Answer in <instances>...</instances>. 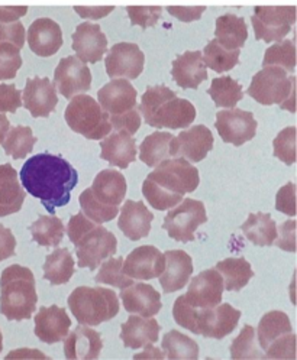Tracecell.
Masks as SVG:
<instances>
[{
  "instance_id": "obj_14",
  "label": "cell",
  "mask_w": 297,
  "mask_h": 360,
  "mask_svg": "<svg viewBox=\"0 0 297 360\" xmlns=\"http://www.w3.org/2000/svg\"><path fill=\"white\" fill-rule=\"evenodd\" d=\"M145 64V56L137 44L119 42L110 48L106 56L105 65L110 79L135 80L142 74Z\"/></svg>"
},
{
  "instance_id": "obj_1",
  "label": "cell",
  "mask_w": 297,
  "mask_h": 360,
  "mask_svg": "<svg viewBox=\"0 0 297 360\" xmlns=\"http://www.w3.org/2000/svg\"><path fill=\"white\" fill-rule=\"evenodd\" d=\"M20 183L25 191L38 198L49 214L64 207L79 183L77 169L60 155L42 152L23 164Z\"/></svg>"
},
{
  "instance_id": "obj_41",
  "label": "cell",
  "mask_w": 297,
  "mask_h": 360,
  "mask_svg": "<svg viewBox=\"0 0 297 360\" xmlns=\"http://www.w3.org/2000/svg\"><path fill=\"white\" fill-rule=\"evenodd\" d=\"M161 347L168 359H197L199 345L179 330H171L163 338Z\"/></svg>"
},
{
  "instance_id": "obj_39",
  "label": "cell",
  "mask_w": 297,
  "mask_h": 360,
  "mask_svg": "<svg viewBox=\"0 0 297 360\" xmlns=\"http://www.w3.org/2000/svg\"><path fill=\"white\" fill-rule=\"evenodd\" d=\"M38 139L34 136L30 126H15L9 131L2 142L6 155L13 160H25L32 152Z\"/></svg>"
},
{
  "instance_id": "obj_58",
  "label": "cell",
  "mask_w": 297,
  "mask_h": 360,
  "mask_svg": "<svg viewBox=\"0 0 297 360\" xmlns=\"http://www.w3.org/2000/svg\"><path fill=\"white\" fill-rule=\"evenodd\" d=\"M28 12V6H0V22H16Z\"/></svg>"
},
{
  "instance_id": "obj_9",
  "label": "cell",
  "mask_w": 297,
  "mask_h": 360,
  "mask_svg": "<svg viewBox=\"0 0 297 360\" xmlns=\"http://www.w3.org/2000/svg\"><path fill=\"white\" fill-rule=\"evenodd\" d=\"M64 117L72 132L90 141H101L112 132L109 115L87 94L74 96L65 109Z\"/></svg>"
},
{
  "instance_id": "obj_36",
  "label": "cell",
  "mask_w": 297,
  "mask_h": 360,
  "mask_svg": "<svg viewBox=\"0 0 297 360\" xmlns=\"http://www.w3.org/2000/svg\"><path fill=\"white\" fill-rule=\"evenodd\" d=\"M215 269L224 279V290L239 291L254 278L251 264L245 258H228L217 262Z\"/></svg>"
},
{
  "instance_id": "obj_23",
  "label": "cell",
  "mask_w": 297,
  "mask_h": 360,
  "mask_svg": "<svg viewBox=\"0 0 297 360\" xmlns=\"http://www.w3.org/2000/svg\"><path fill=\"white\" fill-rule=\"evenodd\" d=\"M165 256V268L160 275V284L164 294L177 292L183 290L193 274V261L191 256L184 250H167Z\"/></svg>"
},
{
  "instance_id": "obj_20",
  "label": "cell",
  "mask_w": 297,
  "mask_h": 360,
  "mask_svg": "<svg viewBox=\"0 0 297 360\" xmlns=\"http://www.w3.org/2000/svg\"><path fill=\"white\" fill-rule=\"evenodd\" d=\"M72 49L83 63L96 64L108 51V38L96 23H80L72 34Z\"/></svg>"
},
{
  "instance_id": "obj_38",
  "label": "cell",
  "mask_w": 297,
  "mask_h": 360,
  "mask_svg": "<svg viewBox=\"0 0 297 360\" xmlns=\"http://www.w3.org/2000/svg\"><path fill=\"white\" fill-rule=\"evenodd\" d=\"M30 231L34 242L39 246L57 248L65 235V226L56 214L39 216L38 220L30 226Z\"/></svg>"
},
{
  "instance_id": "obj_45",
  "label": "cell",
  "mask_w": 297,
  "mask_h": 360,
  "mask_svg": "<svg viewBox=\"0 0 297 360\" xmlns=\"http://www.w3.org/2000/svg\"><path fill=\"white\" fill-rule=\"evenodd\" d=\"M231 357L232 359H260V357H265V354L257 349L254 327H251L250 324L244 326L239 336L232 342Z\"/></svg>"
},
{
  "instance_id": "obj_54",
  "label": "cell",
  "mask_w": 297,
  "mask_h": 360,
  "mask_svg": "<svg viewBox=\"0 0 297 360\" xmlns=\"http://www.w3.org/2000/svg\"><path fill=\"white\" fill-rule=\"evenodd\" d=\"M276 209L290 217L296 216V186L289 183L282 187L276 197Z\"/></svg>"
},
{
  "instance_id": "obj_33",
  "label": "cell",
  "mask_w": 297,
  "mask_h": 360,
  "mask_svg": "<svg viewBox=\"0 0 297 360\" xmlns=\"http://www.w3.org/2000/svg\"><path fill=\"white\" fill-rule=\"evenodd\" d=\"M216 41L227 49H241L248 38V27L244 20L234 13H225L216 19L215 30Z\"/></svg>"
},
{
  "instance_id": "obj_21",
  "label": "cell",
  "mask_w": 297,
  "mask_h": 360,
  "mask_svg": "<svg viewBox=\"0 0 297 360\" xmlns=\"http://www.w3.org/2000/svg\"><path fill=\"white\" fill-rule=\"evenodd\" d=\"M34 321L35 336L46 345L63 342L71 327V320L65 313V308L58 305L41 307L34 317Z\"/></svg>"
},
{
  "instance_id": "obj_10",
  "label": "cell",
  "mask_w": 297,
  "mask_h": 360,
  "mask_svg": "<svg viewBox=\"0 0 297 360\" xmlns=\"http://www.w3.org/2000/svg\"><path fill=\"white\" fill-rule=\"evenodd\" d=\"M208 221L205 204L199 200L184 198L176 207L170 209L164 217L163 229L171 239L182 243H189L196 239L194 233L199 226Z\"/></svg>"
},
{
  "instance_id": "obj_55",
  "label": "cell",
  "mask_w": 297,
  "mask_h": 360,
  "mask_svg": "<svg viewBox=\"0 0 297 360\" xmlns=\"http://www.w3.org/2000/svg\"><path fill=\"white\" fill-rule=\"evenodd\" d=\"M16 250V239L12 230L0 224V262H4L12 256H15Z\"/></svg>"
},
{
  "instance_id": "obj_28",
  "label": "cell",
  "mask_w": 297,
  "mask_h": 360,
  "mask_svg": "<svg viewBox=\"0 0 297 360\" xmlns=\"http://www.w3.org/2000/svg\"><path fill=\"white\" fill-rule=\"evenodd\" d=\"M101 149V158L120 169H127L137 160L135 139L123 131H113V134L105 136Z\"/></svg>"
},
{
  "instance_id": "obj_60",
  "label": "cell",
  "mask_w": 297,
  "mask_h": 360,
  "mask_svg": "<svg viewBox=\"0 0 297 360\" xmlns=\"http://www.w3.org/2000/svg\"><path fill=\"white\" fill-rule=\"evenodd\" d=\"M144 357L145 359H164L165 354L163 352H160L158 349L153 347V345H151V346H146V350H144L142 353L134 356V359H144Z\"/></svg>"
},
{
  "instance_id": "obj_62",
  "label": "cell",
  "mask_w": 297,
  "mask_h": 360,
  "mask_svg": "<svg viewBox=\"0 0 297 360\" xmlns=\"http://www.w3.org/2000/svg\"><path fill=\"white\" fill-rule=\"evenodd\" d=\"M4 350V336H2V331H0V353Z\"/></svg>"
},
{
  "instance_id": "obj_25",
  "label": "cell",
  "mask_w": 297,
  "mask_h": 360,
  "mask_svg": "<svg viewBox=\"0 0 297 360\" xmlns=\"http://www.w3.org/2000/svg\"><path fill=\"white\" fill-rule=\"evenodd\" d=\"M154 214L145 207L144 201L127 200L120 209L118 227L129 240H141L150 235Z\"/></svg>"
},
{
  "instance_id": "obj_8",
  "label": "cell",
  "mask_w": 297,
  "mask_h": 360,
  "mask_svg": "<svg viewBox=\"0 0 297 360\" xmlns=\"http://www.w3.org/2000/svg\"><path fill=\"white\" fill-rule=\"evenodd\" d=\"M296 77L277 65H265L258 71L248 87V94L263 106L280 105L282 109L294 112Z\"/></svg>"
},
{
  "instance_id": "obj_44",
  "label": "cell",
  "mask_w": 297,
  "mask_h": 360,
  "mask_svg": "<svg viewBox=\"0 0 297 360\" xmlns=\"http://www.w3.org/2000/svg\"><path fill=\"white\" fill-rule=\"evenodd\" d=\"M122 265H123V258H112L110 256V258L102 262L101 271H99V274L94 278L96 284L112 285L119 290L132 285L134 279L123 274Z\"/></svg>"
},
{
  "instance_id": "obj_3",
  "label": "cell",
  "mask_w": 297,
  "mask_h": 360,
  "mask_svg": "<svg viewBox=\"0 0 297 360\" xmlns=\"http://www.w3.org/2000/svg\"><path fill=\"white\" fill-rule=\"evenodd\" d=\"M65 231L76 246L79 268L94 271L118 250V239L112 231L91 221L82 212L71 216Z\"/></svg>"
},
{
  "instance_id": "obj_50",
  "label": "cell",
  "mask_w": 297,
  "mask_h": 360,
  "mask_svg": "<svg viewBox=\"0 0 297 360\" xmlns=\"http://www.w3.org/2000/svg\"><path fill=\"white\" fill-rule=\"evenodd\" d=\"M22 106V91L15 84H0V113H16Z\"/></svg>"
},
{
  "instance_id": "obj_46",
  "label": "cell",
  "mask_w": 297,
  "mask_h": 360,
  "mask_svg": "<svg viewBox=\"0 0 297 360\" xmlns=\"http://www.w3.org/2000/svg\"><path fill=\"white\" fill-rule=\"evenodd\" d=\"M20 67V49L11 42H0V82L13 80Z\"/></svg>"
},
{
  "instance_id": "obj_47",
  "label": "cell",
  "mask_w": 297,
  "mask_h": 360,
  "mask_svg": "<svg viewBox=\"0 0 297 360\" xmlns=\"http://www.w3.org/2000/svg\"><path fill=\"white\" fill-rule=\"evenodd\" d=\"M273 153L282 162L293 165L296 162V127L283 129L273 142Z\"/></svg>"
},
{
  "instance_id": "obj_34",
  "label": "cell",
  "mask_w": 297,
  "mask_h": 360,
  "mask_svg": "<svg viewBox=\"0 0 297 360\" xmlns=\"http://www.w3.org/2000/svg\"><path fill=\"white\" fill-rule=\"evenodd\" d=\"M245 238L255 246H273L279 236L277 224L268 213L250 214L241 226Z\"/></svg>"
},
{
  "instance_id": "obj_18",
  "label": "cell",
  "mask_w": 297,
  "mask_h": 360,
  "mask_svg": "<svg viewBox=\"0 0 297 360\" xmlns=\"http://www.w3.org/2000/svg\"><path fill=\"white\" fill-rule=\"evenodd\" d=\"M165 268V256L156 246L145 245L134 249L122 265L127 276L138 281L160 278Z\"/></svg>"
},
{
  "instance_id": "obj_11",
  "label": "cell",
  "mask_w": 297,
  "mask_h": 360,
  "mask_svg": "<svg viewBox=\"0 0 297 360\" xmlns=\"http://www.w3.org/2000/svg\"><path fill=\"white\" fill-rule=\"evenodd\" d=\"M257 41L280 42L296 22L294 6H257L251 18Z\"/></svg>"
},
{
  "instance_id": "obj_17",
  "label": "cell",
  "mask_w": 297,
  "mask_h": 360,
  "mask_svg": "<svg viewBox=\"0 0 297 360\" xmlns=\"http://www.w3.org/2000/svg\"><path fill=\"white\" fill-rule=\"evenodd\" d=\"M22 96V106L31 113L32 117H48L58 105L57 89L46 77L28 79Z\"/></svg>"
},
{
  "instance_id": "obj_37",
  "label": "cell",
  "mask_w": 297,
  "mask_h": 360,
  "mask_svg": "<svg viewBox=\"0 0 297 360\" xmlns=\"http://www.w3.org/2000/svg\"><path fill=\"white\" fill-rule=\"evenodd\" d=\"M290 333H293V326L289 316L283 311H270L260 320L255 336L261 349L265 352L276 340Z\"/></svg>"
},
{
  "instance_id": "obj_15",
  "label": "cell",
  "mask_w": 297,
  "mask_h": 360,
  "mask_svg": "<svg viewBox=\"0 0 297 360\" xmlns=\"http://www.w3.org/2000/svg\"><path fill=\"white\" fill-rule=\"evenodd\" d=\"M54 86L68 100L91 87V72L86 63L70 56L63 58L54 72Z\"/></svg>"
},
{
  "instance_id": "obj_4",
  "label": "cell",
  "mask_w": 297,
  "mask_h": 360,
  "mask_svg": "<svg viewBox=\"0 0 297 360\" xmlns=\"http://www.w3.org/2000/svg\"><path fill=\"white\" fill-rule=\"evenodd\" d=\"M139 110L146 124L157 129H186L196 119V108L191 103L177 97L175 91L165 86L148 87L142 96Z\"/></svg>"
},
{
  "instance_id": "obj_12",
  "label": "cell",
  "mask_w": 297,
  "mask_h": 360,
  "mask_svg": "<svg viewBox=\"0 0 297 360\" xmlns=\"http://www.w3.org/2000/svg\"><path fill=\"white\" fill-rule=\"evenodd\" d=\"M241 316L242 313L239 310L227 302H220L212 308H202L197 310L194 334H201L206 339L222 340L236 328Z\"/></svg>"
},
{
  "instance_id": "obj_13",
  "label": "cell",
  "mask_w": 297,
  "mask_h": 360,
  "mask_svg": "<svg viewBox=\"0 0 297 360\" xmlns=\"http://www.w3.org/2000/svg\"><path fill=\"white\" fill-rule=\"evenodd\" d=\"M215 126L225 143L241 146L255 138L258 123L251 112L232 108L216 113Z\"/></svg>"
},
{
  "instance_id": "obj_51",
  "label": "cell",
  "mask_w": 297,
  "mask_h": 360,
  "mask_svg": "<svg viewBox=\"0 0 297 360\" xmlns=\"http://www.w3.org/2000/svg\"><path fill=\"white\" fill-rule=\"evenodd\" d=\"M294 347H296V336L293 333L286 334L271 345L265 350V357L268 359H294Z\"/></svg>"
},
{
  "instance_id": "obj_59",
  "label": "cell",
  "mask_w": 297,
  "mask_h": 360,
  "mask_svg": "<svg viewBox=\"0 0 297 360\" xmlns=\"http://www.w3.org/2000/svg\"><path fill=\"white\" fill-rule=\"evenodd\" d=\"M115 8L113 6H103V8H84V6H76L74 11L79 13L82 18H89V19H101L108 16Z\"/></svg>"
},
{
  "instance_id": "obj_6",
  "label": "cell",
  "mask_w": 297,
  "mask_h": 360,
  "mask_svg": "<svg viewBox=\"0 0 297 360\" xmlns=\"http://www.w3.org/2000/svg\"><path fill=\"white\" fill-rule=\"evenodd\" d=\"M35 276L27 266L11 265L0 276V313L9 321L30 320L37 310Z\"/></svg>"
},
{
  "instance_id": "obj_32",
  "label": "cell",
  "mask_w": 297,
  "mask_h": 360,
  "mask_svg": "<svg viewBox=\"0 0 297 360\" xmlns=\"http://www.w3.org/2000/svg\"><path fill=\"white\" fill-rule=\"evenodd\" d=\"M177 155V136L170 132H154L148 135L139 146V160L146 167H157L160 162Z\"/></svg>"
},
{
  "instance_id": "obj_53",
  "label": "cell",
  "mask_w": 297,
  "mask_h": 360,
  "mask_svg": "<svg viewBox=\"0 0 297 360\" xmlns=\"http://www.w3.org/2000/svg\"><path fill=\"white\" fill-rule=\"evenodd\" d=\"M0 42H11L22 49L25 44V28L23 25L16 22H0Z\"/></svg>"
},
{
  "instance_id": "obj_52",
  "label": "cell",
  "mask_w": 297,
  "mask_h": 360,
  "mask_svg": "<svg viewBox=\"0 0 297 360\" xmlns=\"http://www.w3.org/2000/svg\"><path fill=\"white\" fill-rule=\"evenodd\" d=\"M109 122L112 124L113 131H123L129 135H135L141 127V115L139 109H134L129 113H125L122 116L109 117Z\"/></svg>"
},
{
  "instance_id": "obj_7",
  "label": "cell",
  "mask_w": 297,
  "mask_h": 360,
  "mask_svg": "<svg viewBox=\"0 0 297 360\" xmlns=\"http://www.w3.org/2000/svg\"><path fill=\"white\" fill-rule=\"evenodd\" d=\"M68 308L82 326L96 327L119 313V298L113 290L79 287L68 297Z\"/></svg>"
},
{
  "instance_id": "obj_16",
  "label": "cell",
  "mask_w": 297,
  "mask_h": 360,
  "mask_svg": "<svg viewBox=\"0 0 297 360\" xmlns=\"http://www.w3.org/2000/svg\"><path fill=\"white\" fill-rule=\"evenodd\" d=\"M222 294H224V279L212 268L194 276L183 297L190 307L202 310V308H212L220 304Z\"/></svg>"
},
{
  "instance_id": "obj_22",
  "label": "cell",
  "mask_w": 297,
  "mask_h": 360,
  "mask_svg": "<svg viewBox=\"0 0 297 360\" xmlns=\"http://www.w3.org/2000/svg\"><path fill=\"white\" fill-rule=\"evenodd\" d=\"M28 44L32 53L39 57L46 58L57 54L63 46L60 25L49 18L34 20L28 30Z\"/></svg>"
},
{
  "instance_id": "obj_49",
  "label": "cell",
  "mask_w": 297,
  "mask_h": 360,
  "mask_svg": "<svg viewBox=\"0 0 297 360\" xmlns=\"http://www.w3.org/2000/svg\"><path fill=\"white\" fill-rule=\"evenodd\" d=\"M172 317H175V321L182 326L183 328L191 331L194 334L196 331V317H197V308L190 307L186 301L184 297L180 295L175 307H172Z\"/></svg>"
},
{
  "instance_id": "obj_35",
  "label": "cell",
  "mask_w": 297,
  "mask_h": 360,
  "mask_svg": "<svg viewBox=\"0 0 297 360\" xmlns=\"http://www.w3.org/2000/svg\"><path fill=\"white\" fill-rule=\"evenodd\" d=\"M72 255L67 248L56 249L53 253L46 255L44 269V279L49 281L51 285H63L71 279L76 272Z\"/></svg>"
},
{
  "instance_id": "obj_27",
  "label": "cell",
  "mask_w": 297,
  "mask_h": 360,
  "mask_svg": "<svg viewBox=\"0 0 297 360\" xmlns=\"http://www.w3.org/2000/svg\"><path fill=\"white\" fill-rule=\"evenodd\" d=\"M161 326L153 317L131 316L120 327V340L128 349H142L151 346L158 340Z\"/></svg>"
},
{
  "instance_id": "obj_2",
  "label": "cell",
  "mask_w": 297,
  "mask_h": 360,
  "mask_svg": "<svg viewBox=\"0 0 297 360\" xmlns=\"http://www.w3.org/2000/svg\"><path fill=\"white\" fill-rule=\"evenodd\" d=\"M199 169L182 157L168 158L160 162L145 178L142 194L153 209L170 210L189 193L199 187Z\"/></svg>"
},
{
  "instance_id": "obj_40",
  "label": "cell",
  "mask_w": 297,
  "mask_h": 360,
  "mask_svg": "<svg viewBox=\"0 0 297 360\" xmlns=\"http://www.w3.org/2000/svg\"><path fill=\"white\" fill-rule=\"evenodd\" d=\"M208 93L215 101L216 108L232 109L236 106L238 101L244 98L242 86L238 82H235L232 77H228V75L215 79Z\"/></svg>"
},
{
  "instance_id": "obj_48",
  "label": "cell",
  "mask_w": 297,
  "mask_h": 360,
  "mask_svg": "<svg viewBox=\"0 0 297 360\" xmlns=\"http://www.w3.org/2000/svg\"><path fill=\"white\" fill-rule=\"evenodd\" d=\"M127 11L132 25H138L142 30L154 27L163 13L161 6H128Z\"/></svg>"
},
{
  "instance_id": "obj_19",
  "label": "cell",
  "mask_w": 297,
  "mask_h": 360,
  "mask_svg": "<svg viewBox=\"0 0 297 360\" xmlns=\"http://www.w3.org/2000/svg\"><path fill=\"white\" fill-rule=\"evenodd\" d=\"M99 105L109 117L122 116L137 109L138 93L135 87L123 79L112 80L97 91Z\"/></svg>"
},
{
  "instance_id": "obj_56",
  "label": "cell",
  "mask_w": 297,
  "mask_h": 360,
  "mask_svg": "<svg viewBox=\"0 0 297 360\" xmlns=\"http://www.w3.org/2000/svg\"><path fill=\"white\" fill-rule=\"evenodd\" d=\"M168 13L182 22H193L202 18V13L206 11L205 6H168Z\"/></svg>"
},
{
  "instance_id": "obj_42",
  "label": "cell",
  "mask_w": 297,
  "mask_h": 360,
  "mask_svg": "<svg viewBox=\"0 0 297 360\" xmlns=\"http://www.w3.org/2000/svg\"><path fill=\"white\" fill-rule=\"evenodd\" d=\"M241 49H227L222 46L216 39H212L202 54L203 63L206 67L216 72H225L232 70L239 61Z\"/></svg>"
},
{
  "instance_id": "obj_31",
  "label": "cell",
  "mask_w": 297,
  "mask_h": 360,
  "mask_svg": "<svg viewBox=\"0 0 297 360\" xmlns=\"http://www.w3.org/2000/svg\"><path fill=\"white\" fill-rule=\"evenodd\" d=\"M27 191L19 184L18 171L11 164L0 165V217L20 212Z\"/></svg>"
},
{
  "instance_id": "obj_57",
  "label": "cell",
  "mask_w": 297,
  "mask_h": 360,
  "mask_svg": "<svg viewBox=\"0 0 297 360\" xmlns=\"http://www.w3.org/2000/svg\"><path fill=\"white\" fill-rule=\"evenodd\" d=\"M294 227L296 223L294 220H290L287 223H283L280 226V238L274 240V245H277L280 249L283 250H289V252H294V243H296V238H294Z\"/></svg>"
},
{
  "instance_id": "obj_5",
  "label": "cell",
  "mask_w": 297,
  "mask_h": 360,
  "mask_svg": "<svg viewBox=\"0 0 297 360\" xmlns=\"http://www.w3.org/2000/svg\"><path fill=\"white\" fill-rule=\"evenodd\" d=\"M127 188L123 174L115 169L101 171L96 175L91 187L80 194L82 213L97 224L113 220L127 195Z\"/></svg>"
},
{
  "instance_id": "obj_61",
  "label": "cell",
  "mask_w": 297,
  "mask_h": 360,
  "mask_svg": "<svg viewBox=\"0 0 297 360\" xmlns=\"http://www.w3.org/2000/svg\"><path fill=\"white\" fill-rule=\"evenodd\" d=\"M9 127H11L9 119L4 113H0V143L4 142V139L9 131Z\"/></svg>"
},
{
  "instance_id": "obj_43",
  "label": "cell",
  "mask_w": 297,
  "mask_h": 360,
  "mask_svg": "<svg viewBox=\"0 0 297 360\" xmlns=\"http://www.w3.org/2000/svg\"><path fill=\"white\" fill-rule=\"evenodd\" d=\"M263 65H277L289 72H294L296 68V46L293 39H286L267 48Z\"/></svg>"
},
{
  "instance_id": "obj_24",
  "label": "cell",
  "mask_w": 297,
  "mask_h": 360,
  "mask_svg": "<svg viewBox=\"0 0 297 360\" xmlns=\"http://www.w3.org/2000/svg\"><path fill=\"white\" fill-rule=\"evenodd\" d=\"M120 300L128 313L141 317H154L163 308L161 294L154 290L153 285L142 284V282L123 288Z\"/></svg>"
},
{
  "instance_id": "obj_26",
  "label": "cell",
  "mask_w": 297,
  "mask_h": 360,
  "mask_svg": "<svg viewBox=\"0 0 297 360\" xmlns=\"http://www.w3.org/2000/svg\"><path fill=\"white\" fill-rule=\"evenodd\" d=\"M172 80L183 90H196L206 79L208 70L201 51H186L172 61Z\"/></svg>"
},
{
  "instance_id": "obj_29",
  "label": "cell",
  "mask_w": 297,
  "mask_h": 360,
  "mask_svg": "<svg viewBox=\"0 0 297 360\" xmlns=\"http://www.w3.org/2000/svg\"><path fill=\"white\" fill-rule=\"evenodd\" d=\"M212 148L213 134L205 124H196L177 136V155L190 162L203 161Z\"/></svg>"
},
{
  "instance_id": "obj_30",
  "label": "cell",
  "mask_w": 297,
  "mask_h": 360,
  "mask_svg": "<svg viewBox=\"0 0 297 360\" xmlns=\"http://www.w3.org/2000/svg\"><path fill=\"white\" fill-rule=\"evenodd\" d=\"M103 342L101 333L89 326H79L64 339V356L67 359H97L101 356Z\"/></svg>"
}]
</instances>
